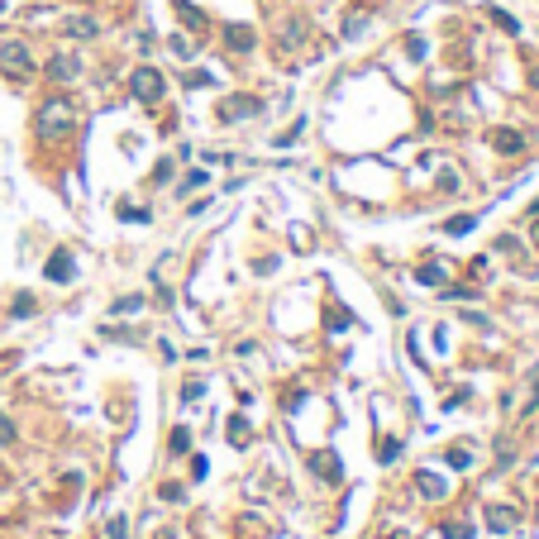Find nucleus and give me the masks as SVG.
<instances>
[{"label": "nucleus", "instance_id": "1", "mask_svg": "<svg viewBox=\"0 0 539 539\" xmlns=\"http://www.w3.org/2000/svg\"><path fill=\"white\" fill-rule=\"evenodd\" d=\"M33 125H38V134H43V139H58V134H67V129L77 125V110H72V100H63V95H58V100H43V110H38V120H33Z\"/></svg>", "mask_w": 539, "mask_h": 539}, {"label": "nucleus", "instance_id": "3", "mask_svg": "<svg viewBox=\"0 0 539 539\" xmlns=\"http://www.w3.org/2000/svg\"><path fill=\"white\" fill-rule=\"evenodd\" d=\"M0 72L15 77V81H24L33 72V58H29V48L19 43V38H5V43H0Z\"/></svg>", "mask_w": 539, "mask_h": 539}, {"label": "nucleus", "instance_id": "24", "mask_svg": "<svg viewBox=\"0 0 539 539\" xmlns=\"http://www.w3.org/2000/svg\"><path fill=\"white\" fill-rule=\"evenodd\" d=\"M492 19H496V24H501V29H506V33H520V24H516V19H511V15H501V10H492Z\"/></svg>", "mask_w": 539, "mask_h": 539}, {"label": "nucleus", "instance_id": "12", "mask_svg": "<svg viewBox=\"0 0 539 539\" xmlns=\"http://www.w3.org/2000/svg\"><path fill=\"white\" fill-rule=\"evenodd\" d=\"M487 520H492V530H511V525H516V511L511 506H492L487 511Z\"/></svg>", "mask_w": 539, "mask_h": 539}, {"label": "nucleus", "instance_id": "2", "mask_svg": "<svg viewBox=\"0 0 539 539\" xmlns=\"http://www.w3.org/2000/svg\"><path fill=\"white\" fill-rule=\"evenodd\" d=\"M129 91H134V100H143V105H158L162 91H167V81H162L158 67H139V72L129 77Z\"/></svg>", "mask_w": 539, "mask_h": 539}, {"label": "nucleus", "instance_id": "9", "mask_svg": "<svg viewBox=\"0 0 539 539\" xmlns=\"http://www.w3.org/2000/svg\"><path fill=\"white\" fill-rule=\"evenodd\" d=\"M67 33H72V38H95L100 24H95L91 15H72V19H67Z\"/></svg>", "mask_w": 539, "mask_h": 539}, {"label": "nucleus", "instance_id": "7", "mask_svg": "<svg viewBox=\"0 0 539 539\" xmlns=\"http://www.w3.org/2000/svg\"><path fill=\"white\" fill-rule=\"evenodd\" d=\"M310 473H320L325 482H339V459H334V449H315V454H310Z\"/></svg>", "mask_w": 539, "mask_h": 539}, {"label": "nucleus", "instance_id": "29", "mask_svg": "<svg viewBox=\"0 0 539 539\" xmlns=\"http://www.w3.org/2000/svg\"><path fill=\"white\" fill-rule=\"evenodd\" d=\"M120 215H125V220H134V224H143V220H148V215H143L139 206H125V210H120Z\"/></svg>", "mask_w": 539, "mask_h": 539}, {"label": "nucleus", "instance_id": "10", "mask_svg": "<svg viewBox=\"0 0 539 539\" xmlns=\"http://www.w3.org/2000/svg\"><path fill=\"white\" fill-rule=\"evenodd\" d=\"M415 487H420V496H425V501H439V496H444V477L420 473V477H415Z\"/></svg>", "mask_w": 539, "mask_h": 539}, {"label": "nucleus", "instance_id": "8", "mask_svg": "<svg viewBox=\"0 0 539 539\" xmlns=\"http://www.w3.org/2000/svg\"><path fill=\"white\" fill-rule=\"evenodd\" d=\"M224 43H229V53H248L253 48V29L248 24H229L224 29Z\"/></svg>", "mask_w": 539, "mask_h": 539}, {"label": "nucleus", "instance_id": "20", "mask_svg": "<svg viewBox=\"0 0 539 539\" xmlns=\"http://www.w3.org/2000/svg\"><path fill=\"white\" fill-rule=\"evenodd\" d=\"M473 224H477L473 215H459V220H449L444 229H449V234H468V229H473Z\"/></svg>", "mask_w": 539, "mask_h": 539}, {"label": "nucleus", "instance_id": "26", "mask_svg": "<svg viewBox=\"0 0 539 539\" xmlns=\"http://www.w3.org/2000/svg\"><path fill=\"white\" fill-rule=\"evenodd\" d=\"M105 535H110V539H129V525L125 520H110V530H105Z\"/></svg>", "mask_w": 539, "mask_h": 539}, {"label": "nucleus", "instance_id": "15", "mask_svg": "<svg viewBox=\"0 0 539 539\" xmlns=\"http://www.w3.org/2000/svg\"><path fill=\"white\" fill-rule=\"evenodd\" d=\"M301 38H305V24H301V19H291V24L282 29V43L286 48H301Z\"/></svg>", "mask_w": 539, "mask_h": 539}, {"label": "nucleus", "instance_id": "13", "mask_svg": "<svg viewBox=\"0 0 539 539\" xmlns=\"http://www.w3.org/2000/svg\"><path fill=\"white\" fill-rule=\"evenodd\" d=\"M415 277H420L425 286H444V263H425V268L415 272Z\"/></svg>", "mask_w": 539, "mask_h": 539}, {"label": "nucleus", "instance_id": "28", "mask_svg": "<svg viewBox=\"0 0 539 539\" xmlns=\"http://www.w3.org/2000/svg\"><path fill=\"white\" fill-rule=\"evenodd\" d=\"M10 439H15V425H10V420L0 415V444H10Z\"/></svg>", "mask_w": 539, "mask_h": 539}, {"label": "nucleus", "instance_id": "5", "mask_svg": "<svg viewBox=\"0 0 539 539\" xmlns=\"http://www.w3.org/2000/svg\"><path fill=\"white\" fill-rule=\"evenodd\" d=\"M43 277H48V282H72V277H77V263H72V253H67V248H58V253L48 258Z\"/></svg>", "mask_w": 539, "mask_h": 539}, {"label": "nucleus", "instance_id": "30", "mask_svg": "<svg viewBox=\"0 0 539 539\" xmlns=\"http://www.w3.org/2000/svg\"><path fill=\"white\" fill-rule=\"evenodd\" d=\"M158 539H177V535H172V530H167V535H158Z\"/></svg>", "mask_w": 539, "mask_h": 539}, {"label": "nucleus", "instance_id": "16", "mask_svg": "<svg viewBox=\"0 0 539 539\" xmlns=\"http://www.w3.org/2000/svg\"><path fill=\"white\" fill-rule=\"evenodd\" d=\"M444 539H473V525H463V520H449V525H444Z\"/></svg>", "mask_w": 539, "mask_h": 539}, {"label": "nucleus", "instance_id": "19", "mask_svg": "<svg viewBox=\"0 0 539 539\" xmlns=\"http://www.w3.org/2000/svg\"><path fill=\"white\" fill-rule=\"evenodd\" d=\"M449 463H454V468H468V463H473V449H449Z\"/></svg>", "mask_w": 539, "mask_h": 539}, {"label": "nucleus", "instance_id": "25", "mask_svg": "<svg viewBox=\"0 0 539 539\" xmlns=\"http://www.w3.org/2000/svg\"><path fill=\"white\" fill-rule=\"evenodd\" d=\"M15 315H19V320L33 315V296H19V301H15Z\"/></svg>", "mask_w": 539, "mask_h": 539}, {"label": "nucleus", "instance_id": "4", "mask_svg": "<svg viewBox=\"0 0 539 539\" xmlns=\"http://www.w3.org/2000/svg\"><path fill=\"white\" fill-rule=\"evenodd\" d=\"M258 110H263L258 95H229L220 105V120H248V115H258Z\"/></svg>", "mask_w": 539, "mask_h": 539}, {"label": "nucleus", "instance_id": "23", "mask_svg": "<svg viewBox=\"0 0 539 539\" xmlns=\"http://www.w3.org/2000/svg\"><path fill=\"white\" fill-rule=\"evenodd\" d=\"M363 24H367L363 15H353V19H344V38H353V33H363Z\"/></svg>", "mask_w": 539, "mask_h": 539}, {"label": "nucleus", "instance_id": "18", "mask_svg": "<svg viewBox=\"0 0 539 539\" xmlns=\"http://www.w3.org/2000/svg\"><path fill=\"white\" fill-rule=\"evenodd\" d=\"M143 310V296H125V301H115V315H134Z\"/></svg>", "mask_w": 539, "mask_h": 539}, {"label": "nucleus", "instance_id": "22", "mask_svg": "<svg viewBox=\"0 0 539 539\" xmlns=\"http://www.w3.org/2000/svg\"><path fill=\"white\" fill-rule=\"evenodd\" d=\"M191 449V434L187 429H172V454H187Z\"/></svg>", "mask_w": 539, "mask_h": 539}, {"label": "nucleus", "instance_id": "14", "mask_svg": "<svg viewBox=\"0 0 539 539\" xmlns=\"http://www.w3.org/2000/svg\"><path fill=\"white\" fill-rule=\"evenodd\" d=\"M177 15H182V19H187V24H191V29H196V33H201V29H206V15H201V10H191V5H187V0H177Z\"/></svg>", "mask_w": 539, "mask_h": 539}, {"label": "nucleus", "instance_id": "6", "mask_svg": "<svg viewBox=\"0 0 539 539\" xmlns=\"http://www.w3.org/2000/svg\"><path fill=\"white\" fill-rule=\"evenodd\" d=\"M53 81H77L81 77V63L72 58V53H58V58H48V67H43Z\"/></svg>", "mask_w": 539, "mask_h": 539}, {"label": "nucleus", "instance_id": "21", "mask_svg": "<svg viewBox=\"0 0 539 539\" xmlns=\"http://www.w3.org/2000/svg\"><path fill=\"white\" fill-rule=\"evenodd\" d=\"M377 459H382V463H397V459H401V444H397V439H387V444L377 449Z\"/></svg>", "mask_w": 539, "mask_h": 539}, {"label": "nucleus", "instance_id": "27", "mask_svg": "<svg viewBox=\"0 0 539 539\" xmlns=\"http://www.w3.org/2000/svg\"><path fill=\"white\" fill-rule=\"evenodd\" d=\"M162 501H187V492H182V487H172V482H167V487H162Z\"/></svg>", "mask_w": 539, "mask_h": 539}, {"label": "nucleus", "instance_id": "11", "mask_svg": "<svg viewBox=\"0 0 539 539\" xmlns=\"http://www.w3.org/2000/svg\"><path fill=\"white\" fill-rule=\"evenodd\" d=\"M492 143H496V153H520V148H525V139L516 134V129H496Z\"/></svg>", "mask_w": 539, "mask_h": 539}, {"label": "nucleus", "instance_id": "17", "mask_svg": "<svg viewBox=\"0 0 539 539\" xmlns=\"http://www.w3.org/2000/svg\"><path fill=\"white\" fill-rule=\"evenodd\" d=\"M248 434H253L248 420H229V439H234V444H248Z\"/></svg>", "mask_w": 539, "mask_h": 539}]
</instances>
